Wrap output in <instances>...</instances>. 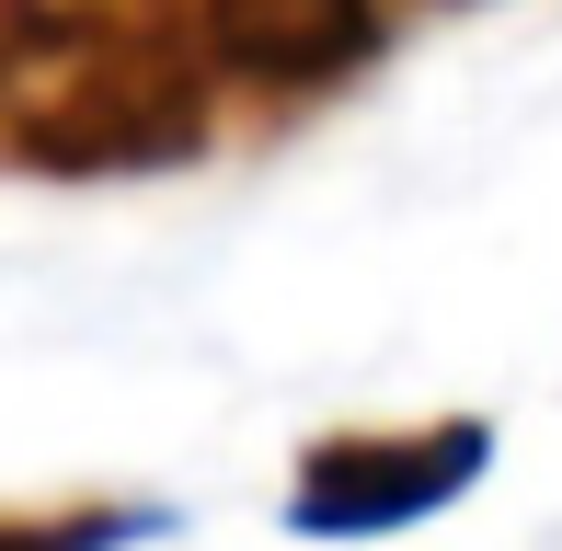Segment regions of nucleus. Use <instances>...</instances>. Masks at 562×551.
I'll use <instances>...</instances> for the list:
<instances>
[{"label":"nucleus","mask_w":562,"mask_h":551,"mask_svg":"<svg viewBox=\"0 0 562 551\" xmlns=\"http://www.w3.org/2000/svg\"><path fill=\"white\" fill-rule=\"evenodd\" d=\"M482 471H494V425H482V414L402 425V437H322L311 460H299L288 529L299 540H391V529L448 517Z\"/></svg>","instance_id":"1"},{"label":"nucleus","mask_w":562,"mask_h":551,"mask_svg":"<svg viewBox=\"0 0 562 551\" xmlns=\"http://www.w3.org/2000/svg\"><path fill=\"white\" fill-rule=\"evenodd\" d=\"M207 46L241 81L311 92L379 46V0H207Z\"/></svg>","instance_id":"2"},{"label":"nucleus","mask_w":562,"mask_h":551,"mask_svg":"<svg viewBox=\"0 0 562 551\" xmlns=\"http://www.w3.org/2000/svg\"><path fill=\"white\" fill-rule=\"evenodd\" d=\"M161 506H69V517H0V551H138L161 540Z\"/></svg>","instance_id":"3"}]
</instances>
